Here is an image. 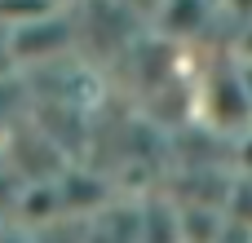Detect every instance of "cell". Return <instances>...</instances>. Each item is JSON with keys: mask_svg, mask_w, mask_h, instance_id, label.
<instances>
[{"mask_svg": "<svg viewBox=\"0 0 252 243\" xmlns=\"http://www.w3.org/2000/svg\"><path fill=\"white\" fill-rule=\"evenodd\" d=\"M199 111L217 133H252V97L239 62L208 71V80L199 84Z\"/></svg>", "mask_w": 252, "mask_h": 243, "instance_id": "obj_1", "label": "cell"}, {"mask_svg": "<svg viewBox=\"0 0 252 243\" xmlns=\"http://www.w3.org/2000/svg\"><path fill=\"white\" fill-rule=\"evenodd\" d=\"M71 44H75L71 9H66V13L31 18V22H22V27H9L13 66H22V62H53V58H62V49H71Z\"/></svg>", "mask_w": 252, "mask_h": 243, "instance_id": "obj_2", "label": "cell"}, {"mask_svg": "<svg viewBox=\"0 0 252 243\" xmlns=\"http://www.w3.org/2000/svg\"><path fill=\"white\" fill-rule=\"evenodd\" d=\"M221 0H164L155 13V27L168 40H199L213 22H221Z\"/></svg>", "mask_w": 252, "mask_h": 243, "instance_id": "obj_3", "label": "cell"}, {"mask_svg": "<svg viewBox=\"0 0 252 243\" xmlns=\"http://www.w3.org/2000/svg\"><path fill=\"white\" fill-rule=\"evenodd\" d=\"M221 13H226V22L248 27L252 22V0H221Z\"/></svg>", "mask_w": 252, "mask_h": 243, "instance_id": "obj_4", "label": "cell"}, {"mask_svg": "<svg viewBox=\"0 0 252 243\" xmlns=\"http://www.w3.org/2000/svg\"><path fill=\"white\" fill-rule=\"evenodd\" d=\"M13 71V49H9V27L0 22V80H9Z\"/></svg>", "mask_w": 252, "mask_h": 243, "instance_id": "obj_5", "label": "cell"}, {"mask_svg": "<svg viewBox=\"0 0 252 243\" xmlns=\"http://www.w3.org/2000/svg\"><path fill=\"white\" fill-rule=\"evenodd\" d=\"M235 53H239V62H252V22L235 31Z\"/></svg>", "mask_w": 252, "mask_h": 243, "instance_id": "obj_6", "label": "cell"}]
</instances>
